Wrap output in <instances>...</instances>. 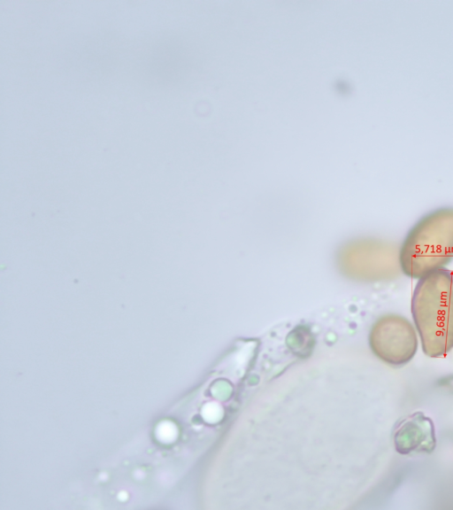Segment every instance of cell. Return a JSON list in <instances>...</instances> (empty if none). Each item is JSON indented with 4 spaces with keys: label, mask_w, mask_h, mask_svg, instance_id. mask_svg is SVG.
I'll return each mask as SVG.
<instances>
[{
    "label": "cell",
    "mask_w": 453,
    "mask_h": 510,
    "mask_svg": "<svg viewBox=\"0 0 453 510\" xmlns=\"http://www.w3.org/2000/svg\"><path fill=\"white\" fill-rule=\"evenodd\" d=\"M369 344L380 359L392 366H403L411 361L418 344L412 324L395 313L385 314L374 322Z\"/></svg>",
    "instance_id": "3957f363"
},
{
    "label": "cell",
    "mask_w": 453,
    "mask_h": 510,
    "mask_svg": "<svg viewBox=\"0 0 453 510\" xmlns=\"http://www.w3.org/2000/svg\"><path fill=\"white\" fill-rule=\"evenodd\" d=\"M453 259V206L423 215L408 231L399 247L402 273L419 279L445 268Z\"/></svg>",
    "instance_id": "7a4b0ae2"
},
{
    "label": "cell",
    "mask_w": 453,
    "mask_h": 510,
    "mask_svg": "<svg viewBox=\"0 0 453 510\" xmlns=\"http://www.w3.org/2000/svg\"><path fill=\"white\" fill-rule=\"evenodd\" d=\"M394 443L401 454L431 452L435 446L433 421L421 412L407 416L395 427Z\"/></svg>",
    "instance_id": "277c9868"
},
{
    "label": "cell",
    "mask_w": 453,
    "mask_h": 510,
    "mask_svg": "<svg viewBox=\"0 0 453 510\" xmlns=\"http://www.w3.org/2000/svg\"><path fill=\"white\" fill-rule=\"evenodd\" d=\"M422 350L431 358L453 349V273L446 268L419 278L411 298Z\"/></svg>",
    "instance_id": "6da1fadb"
}]
</instances>
